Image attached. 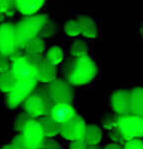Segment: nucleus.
<instances>
[{
	"mask_svg": "<svg viewBox=\"0 0 143 149\" xmlns=\"http://www.w3.org/2000/svg\"><path fill=\"white\" fill-rule=\"evenodd\" d=\"M20 134L28 149H40L45 139L41 125L36 119L27 122Z\"/></svg>",
	"mask_w": 143,
	"mask_h": 149,
	"instance_id": "1a4fd4ad",
	"label": "nucleus"
},
{
	"mask_svg": "<svg viewBox=\"0 0 143 149\" xmlns=\"http://www.w3.org/2000/svg\"><path fill=\"white\" fill-rule=\"evenodd\" d=\"M103 127L107 130H112L117 128V117L116 116H107L102 122Z\"/></svg>",
	"mask_w": 143,
	"mask_h": 149,
	"instance_id": "cd10ccee",
	"label": "nucleus"
},
{
	"mask_svg": "<svg viewBox=\"0 0 143 149\" xmlns=\"http://www.w3.org/2000/svg\"><path fill=\"white\" fill-rule=\"evenodd\" d=\"M37 83L38 82L35 79L17 81L15 88L7 96V106L10 109H14L22 104L35 91L37 88Z\"/></svg>",
	"mask_w": 143,
	"mask_h": 149,
	"instance_id": "0eeeda50",
	"label": "nucleus"
},
{
	"mask_svg": "<svg viewBox=\"0 0 143 149\" xmlns=\"http://www.w3.org/2000/svg\"><path fill=\"white\" fill-rule=\"evenodd\" d=\"M123 149H143V142L139 138L128 140L124 143Z\"/></svg>",
	"mask_w": 143,
	"mask_h": 149,
	"instance_id": "c85d7f7f",
	"label": "nucleus"
},
{
	"mask_svg": "<svg viewBox=\"0 0 143 149\" xmlns=\"http://www.w3.org/2000/svg\"><path fill=\"white\" fill-rule=\"evenodd\" d=\"M49 17L47 14L26 16L19 20L15 25L16 47L17 50H22L31 40L39 37L41 30L47 23Z\"/></svg>",
	"mask_w": 143,
	"mask_h": 149,
	"instance_id": "f03ea898",
	"label": "nucleus"
},
{
	"mask_svg": "<svg viewBox=\"0 0 143 149\" xmlns=\"http://www.w3.org/2000/svg\"><path fill=\"white\" fill-rule=\"evenodd\" d=\"M66 82L70 85L82 86L91 82L97 74V66L89 56L71 58L64 66Z\"/></svg>",
	"mask_w": 143,
	"mask_h": 149,
	"instance_id": "f257e3e1",
	"label": "nucleus"
},
{
	"mask_svg": "<svg viewBox=\"0 0 143 149\" xmlns=\"http://www.w3.org/2000/svg\"><path fill=\"white\" fill-rule=\"evenodd\" d=\"M87 144L84 141V139H79V140L72 141L70 144L69 149H86Z\"/></svg>",
	"mask_w": 143,
	"mask_h": 149,
	"instance_id": "473e14b6",
	"label": "nucleus"
},
{
	"mask_svg": "<svg viewBox=\"0 0 143 149\" xmlns=\"http://www.w3.org/2000/svg\"><path fill=\"white\" fill-rule=\"evenodd\" d=\"M17 80L9 72L0 73V90L4 93H10L15 88Z\"/></svg>",
	"mask_w": 143,
	"mask_h": 149,
	"instance_id": "aec40b11",
	"label": "nucleus"
},
{
	"mask_svg": "<svg viewBox=\"0 0 143 149\" xmlns=\"http://www.w3.org/2000/svg\"><path fill=\"white\" fill-rule=\"evenodd\" d=\"M16 51L15 25L9 22L0 24V55L11 57Z\"/></svg>",
	"mask_w": 143,
	"mask_h": 149,
	"instance_id": "6e6552de",
	"label": "nucleus"
},
{
	"mask_svg": "<svg viewBox=\"0 0 143 149\" xmlns=\"http://www.w3.org/2000/svg\"><path fill=\"white\" fill-rule=\"evenodd\" d=\"M39 124L41 125L42 128L43 134H44L45 138H52V137L56 136L60 133V128L61 125L56 123L54 120L50 118V116H44L38 119Z\"/></svg>",
	"mask_w": 143,
	"mask_h": 149,
	"instance_id": "a211bd4d",
	"label": "nucleus"
},
{
	"mask_svg": "<svg viewBox=\"0 0 143 149\" xmlns=\"http://www.w3.org/2000/svg\"><path fill=\"white\" fill-rule=\"evenodd\" d=\"M103 149H123V146H122L121 144L112 142V143L107 144V145H106Z\"/></svg>",
	"mask_w": 143,
	"mask_h": 149,
	"instance_id": "72a5a7b5",
	"label": "nucleus"
},
{
	"mask_svg": "<svg viewBox=\"0 0 143 149\" xmlns=\"http://www.w3.org/2000/svg\"><path fill=\"white\" fill-rule=\"evenodd\" d=\"M14 1L11 0H0V13L5 17H12L15 14Z\"/></svg>",
	"mask_w": 143,
	"mask_h": 149,
	"instance_id": "5701e85b",
	"label": "nucleus"
},
{
	"mask_svg": "<svg viewBox=\"0 0 143 149\" xmlns=\"http://www.w3.org/2000/svg\"><path fill=\"white\" fill-rule=\"evenodd\" d=\"M11 145L14 149H28V147L26 146L24 140H23L21 134H18L17 136L14 137V139L11 142Z\"/></svg>",
	"mask_w": 143,
	"mask_h": 149,
	"instance_id": "2f4dec72",
	"label": "nucleus"
},
{
	"mask_svg": "<svg viewBox=\"0 0 143 149\" xmlns=\"http://www.w3.org/2000/svg\"><path fill=\"white\" fill-rule=\"evenodd\" d=\"M45 88L53 105L58 103L71 104L73 102L74 91L70 84L67 83L65 80L55 78L53 81L49 82Z\"/></svg>",
	"mask_w": 143,
	"mask_h": 149,
	"instance_id": "423d86ee",
	"label": "nucleus"
},
{
	"mask_svg": "<svg viewBox=\"0 0 143 149\" xmlns=\"http://www.w3.org/2000/svg\"><path fill=\"white\" fill-rule=\"evenodd\" d=\"M85 130H86V123L84 119L75 115L73 118L61 125L60 134L67 140L75 141L84 139Z\"/></svg>",
	"mask_w": 143,
	"mask_h": 149,
	"instance_id": "9d476101",
	"label": "nucleus"
},
{
	"mask_svg": "<svg viewBox=\"0 0 143 149\" xmlns=\"http://www.w3.org/2000/svg\"><path fill=\"white\" fill-rule=\"evenodd\" d=\"M32 119H34V118H32L28 113H26V112L21 113L15 120V123H14L15 131L17 132L18 134H20L23 130V128H24V126L27 124V122H29Z\"/></svg>",
	"mask_w": 143,
	"mask_h": 149,
	"instance_id": "393cba45",
	"label": "nucleus"
},
{
	"mask_svg": "<svg viewBox=\"0 0 143 149\" xmlns=\"http://www.w3.org/2000/svg\"><path fill=\"white\" fill-rule=\"evenodd\" d=\"M64 31L68 36L75 37L80 34V26L77 20H69L64 24Z\"/></svg>",
	"mask_w": 143,
	"mask_h": 149,
	"instance_id": "b1692460",
	"label": "nucleus"
},
{
	"mask_svg": "<svg viewBox=\"0 0 143 149\" xmlns=\"http://www.w3.org/2000/svg\"><path fill=\"white\" fill-rule=\"evenodd\" d=\"M63 58H64L63 50L59 46H56V45L50 47L47 52V55H46V59L55 66L59 65L63 61Z\"/></svg>",
	"mask_w": 143,
	"mask_h": 149,
	"instance_id": "4be33fe9",
	"label": "nucleus"
},
{
	"mask_svg": "<svg viewBox=\"0 0 143 149\" xmlns=\"http://www.w3.org/2000/svg\"><path fill=\"white\" fill-rule=\"evenodd\" d=\"M4 18H5V16H4V14H1V13H0V22L3 21Z\"/></svg>",
	"mask_w": 143,
	"mask_h": 149,
	"instance_id": "e433bc0d",
	"label": "nucleus"
},
{
	"mask_svg": "<svg viewBox=\"0 0 143 149\" xmlns=\"http://www.w3.org/2000/svg\"><path fill=\"white\" fill-rule=\"evenodd\" d=\"M117 129L123 136L124 140L141 138L143 135V119L132 114L119 115L117 117Z\"/></svg>",
	"mask_w": 143,
	"mask_h": 149,
	"instance_id": "39448f33",
	"label": "nucleus"
},
{
	"mask_svg": "<svg viewBox=\"0 0 143 149\" xmlns=\"http://www.w3.org/2000/svg\"><path fill=\"white\" fill-rule=\"evenodd\" d=\"M11 60L10 57L0 55V73H5L10 71Z\"/></svg>",
	"mask_w": 143,
	"mask_h": 149,
	"instance_id": "c756f323",
	"label": "nucleus"
},
{
	"mask_svg": "<svg viewBox=\"0 0 143 149\" xmlns=\"http://www.w3.org/2000/svg\"><path fill=\"white\" fill-rule=\"evenodd\" d=\"M86 149H102L97 145H87Z\"/></svg>",
	"mask_w": 143,
	"mask_h": 149,
	"instance_id": "f704fd0d",
	"label": "nucleus"
},
{
	"mask_svg": "<svg viewBox=\"0 0 143 149\" xmlns=\"http://www.w3.org/2000/svg\"><path fill=\"white\" fill-rule=\"evenodd\" d=\"M53 104L47 94L46 88L35 89L32 94L23 102V108L32 118L49 116Z\"/></svg>",
	"mask_w": 143,
	"mask_h": 149,
	"instance_id": "7ed1b4c3",
	"label": "nucleus"
},
{
	"mask_svg": "<svg viewBox=\"0 0 143 149\" xmlns=\"http://www.w3.org/2000/svg\"><path fill=\"white\" fill-rule=\"evenodd\" d=\"M40 149H63L59 142L52 138H45Z\"/></svg>",
	"mask_w": 143,
	"mask_h": 149,
	"instance_id": "bb28decb",
	"label": "nucleus"
},
{
	"mask_svg": "<svg viewBox=\"0 0 143 149\" xmlns=\"http://www.w3.org/2000/svg\"><path fill=\"white\" fill-rule=\"evenodd\" d=\"M11 1H14V0H11Z\"/></svg>",
	"mask_w": 143,
	"mask_h": 149,
	"instance_id": "4c0bfd02",
	"label": "nucleus"
},
{
	"mask_svg": "<svg viewBox=\"0 0 143 149\" xmlns=\"http://www.w3.org/2000/svg\"><path fill=\"white\" fill-rule=\"evenodd\" d=\"M102 136L103 132L101 128H99V126L93 124L86 125L84 141L86 142L87 145H98L102 139Z\"/></svg>",
	"mask_w": 143,
	"mask_h": 149,
	"instance_id": "6ab92c4d",
	"label": "nucleus"
},
{
	"mask_svg": "<svg viewBox=\"0 0 143 149\" xmlns=\"http://www.w3.org/2000/svg\"><path fill=\"white\" fill-rule=\"evenodd\" d=\"M88 45L86 42L81 40L75 41L70 46V54L74 58H82L88 56Z\"/></svg>",
	"mask_w": 143,
	"mask_h": 149,
	"instance_id": "412c9836",
	"label": "nucleus"
},
{
	"mask_svg": "<svg viewBox=\"0 0 143 149\" xmlns=\"http://www.w3.org/2000/svg\"><path fill=\"white\" fill-rule=\"evenodd\" d=\"M77 22L80 26V34H82L84 37L89 39H94L98 35L97 25L87 15H79L77 18Z\"/></svg>",
	"mask_w": 143,
	"mask_h": 149,
	"instance_id": "2eb2a0df",
	"label": "nucleus"
},
{
	"mask_svg": "<svg viewBox=\"0 0 143 149\" xmlns=\"http://www.w3.org/2000/svg\"><path fill=\"white\" fill-rule=\"evenodd\" d=\"M75 115H76L75 109L73 108L72 105L67 104V103L54 104L49 113L50 118L60 125L67 122L68 120L73 118Z\"/></svg>",
	"mask_w": 143,
	"mask_h": 149,
	"instance_id": "ddd939ff",
	"label": "nucleus"
},
{
	"mask_svg": "<svg viewBox=\"0 0 143 149\" xmlns=\"http://www.w3.org/2000/svg\"><path fill=\"white\" fill-rule=\"evenodd\" d=\"M57 76V66L53 65L46 58H41L36 65V81L49 83Z\"/></svg>",
	"mask_w": 143,
	"mask_h": 149,
	"instance_id": "f8f14e48",
	"label": "nucleus"
},
{
	"mask_svg": "<svg viewBox=\"0 0 143 149\" xmlns=\"http://www.w3.org/2000/svg\"><path fill=\"white\" fill-rule=\"evenodd\" d=\"M130 114L135 116L143 115V89L136 87L130 91V101H129Z\"/></svg>",
	"mask_w": 143,
	"mask_h": 149,
	"instance_id": "f3484780",
	"label": "nucleus"
},
{
	"mask_svg": "<svg viewBox=\"0 0 143 149\" xmlns=\"http://www.w3.org/2000/svg\"><path fill=\"white\" fill-rule=\"evenodd\" d=\"M44 3L45 0H14L15 9L25 16L35 15Z\"/></svg>",
	"mask_w": 143,
	"mask_h": 149,
	"instance_id": "4468645a",
	"label": "nucleus"
},
{
	"mask_svg": "<svg viewBox=\"0 0 143 149\" xmlns=\"http://www.w3.org/2000/svg\"><path fill=\"white\" fill-rule=\"evenodd\" d=\"M129 101H130V91L128 90L115 91L113 92L110 99L113 111L119 115L130 114Z\"/></svg>",
	"mask_w": 143,
	"mask_h": 149,
	"instance_id": "9b49d317",
	"label": "nucleus"
},
{
	"mask_svg": "<svg viewBox=\"0 0 143 149\" xmlns=\"http://www.w3.org/2000/svg\"><path fill=\"white\" fill-rule=\"evenodd\" d=\"M24 50L25 56L38 61L42 58V54L45 50V41L41 37H36L24 47Z\"/></svg>",
	"mask_w": 143,
	"mask_h": 149,
	"instance_id": "dca6fc26",
	"label": "nucleus"
},
{
	"mask_svg": "<svg viewBox=\"0 0 143 149\" xmlns=\"http://www.w3.org/2000/svg\"><path fill=\"white\" fill-rule=\"evenodd\" d=\"M1 149H14V148L12 147V145H11V144H6V145H4Z\"/></svg>",
	"mask_w": 143,
	"mask_h": 149,
	"instance_id": "c9c22d12",
	"label": "nucleus"
},
{
	"mask_svg": "<svg viewBox=\"0 0 143 149\" xmlns=\"http://www.w3.org/2000/svg\"><path fill=\"white\" fill-rule=\"evenodd\" d=\"M55 25L53 22H50L49 20H48V22L44 25V27H43V29L41 30V33L40 35H39V37L41 38H47V37H51L55 34Z\"/></svg>",
	"mask_w": 143,
	"mask_h": 149,
	"instance_id": "a878e982",
	"label": "nucleus"
},
{
	"mask_svg": "<svg viewBox=\"0 0 143 149\" xmlns=\"http://www.w3.org/2000/svg\"><path fill=\"white\" fill-rule=\"evenodd\" d=\"M109 136H110V138L113 140L114 143H118V144L125 143V140H124L123 136H122L121 133L119 132V130L117 129V128L110 130V131H109Z\"/></svg>",
	"mask_w": 143,
	"mask_h": 149,
	"instance_id": "7c9ffc66",
	"label": "nucleus"
},
{
	"mask_svg": "<svg viewBox=\"0 0 143 149\" xmlns=\"http://www.w3.org/2000/svg\"><path fill=\"white\" fill-rule=\"evenodd\" d=\"M10 73L17 81L21 80H36V65L38 61L30 59L25 55L11 56Z\"/></svg>",
	"mask_w": 143,
	"mask_h": 149,
	"instance_id": "20e7f679",
	"label": "nucleus"
}]
</instances>
